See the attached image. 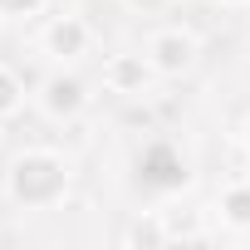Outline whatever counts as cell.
Wrapping results in <instances>:
<instances>
[{
	"label": "cell",
	"instance_id": "8fae6325",
	"mask_svg": "<svg viewBox=\"0 0 250 250\" xmlns=\"http://www.w3.org/2000/svg\"><path fill=\"white\" fill-rule=\"evenodd\" d=\"M128 5H133V10H143V15H152V10H162V5H167V0H128Z\"/></svg>",
	"mask_w": 250,
	"mask_h": 250
},
{
	"label": "cell",
	"instance_id": "7a4b0ae2",
	"mask_svg": "<svg viewBox=\"0 0 250 250\" xmlns=\"http://www.w3.org/2000/svg\"><path fill=\"white\" fill-rule=\"evenodd\" d=\"M147 59L162 79H187L201 59V40L187 25H162V30L147 35Z\"/></svg>",
	"mask_w": 250,
	"mask_h": 250
},
{
	"label": "cell",
	"instance_id": "277c9868",
	"mask_svg": "<svg viewBox=\"0 0 250 250\" xmlns=\"http://www.w3.org/2000/svg\"><path fill=\"white\" fill-rule=\"evenodd\" d=\"M83 108H88V83H83L74 69L59 64V69L40 83V113L54 118V123H74Z\"/></svg>",
	"mask_w": 250,
	"mask_h": 250
},
{
	"label": "cell",
	"instance_id": "30bf717a",
	"mask_svg": "<svg viewBox=\"0 0 250 250\" xmlns=\"http://www.w3.org/2000/svg\"><path fill=\"white\" fill-rule=\"evenodd\" d=\"M44 5H49V0H0V15H5V20H30Z\"/></svg>",
	"mask_w": 250,
	"mask_h": 250
},
{
	"label": "cell",
	"instance_id": "3957f363",
	"mask_svg": "<svg viewBox=\"0 0 250 250\" xmlns=\"http://www.w3.org/2000/svg\"><path fill=\"white\" fill-rule=\"evenodd\" d=\"M157 79L162 74L152 69L147 49H118V54L103 59V88L118 93V98H147Z\"/></svg>",
	"mask_w": 250,
	"mask_h": 250
},
{
	"label": "cell",
	"instance_id": "7c38bea8",
	"mask_svg": "<svg viewBox=\"0 0 250 250\" xmlns=\"http://www.w3.org/2000/svg\"><path fill=\"white\" fill-rule=\"evenodd\" d=\"M216 5H245V0H216Z\"/></svg>",
	"mask_w": 250,
	"mask_h": 250
},
{
	"label": "cell",
	"instance_id": "4fadbf2b",
	"mask_svg": "<svg viewBox=\"0 0 250 250\" xmlns=\"http://www.w3.org/2000/svg\"><path fill=\"white\" fill-rule=\"evenodd\" d=\"M245 147H250V118H245Z\"/></svg>",
	"mask_w": 250,
	"mask_h": 250
},
{
	"label": "cell",
	"instance_id": "52a82bcc",
	"mask_svg": "<svg viewBox=\"0 0 250 250\" xmlns=\"http://www.w3.org/2000/svg\"><path fill=\"white\" fill-rule=\"evenodd\" d=\"M123 245H133V250L172 245V240H167V221H162V211H147V216H138L128 230H123Z\"/></svg>",
	"mask_w": 250,
	"mask_h": 250
},
{
	"label": "cell",
	"instance_id": "ba28073f",
	"mask_svg": "<svg viewBox=\"0 0 250 250\" xmlns=\"http://www.w3.org/2000/svg\"><path fill=\"white\" fill-rule=\"evenodd\" d=\"M162 221H167V240H206L196 206H172V211H162Z\"/></svg>",
	"mask_w": 250,
	"mask_h": 250
},
{
	"label": "cell",
	"instance_id": "5b68a950",
	"mask_svg": "<svg viewBox=\"0 0 250 250\" xmlns=\"http://www.w3.org/2000/svg\"><path fill=\"white\" fill-rule=\"evenodd\" d=\"M40 44H44V54H49L54 64H74V59H83V54L93 49V30H88V20H79V15H54V20L44 25Z\"/></svg>",
	"mask_w": 250,
	"mask_h": 250
},
{
	"label": "cell",
	"instance_id": "8992f818",
	"mask_svg": "<svg viewBox=\"0 0 250 250\" xmlns=\"http://www.w3.org/2000/svg\"><path fill=\"white\" fill-rule=\"evenodd\" d=\"M216 216H221V226H230V230H250V182H245V177L230 182V187L216 196Z\"/></svg>",
	"mask_w": 250,
	"mask_h": 250
},
{
	"label": "cell",
	"instance_id": "9c48e42d",
	"mask_svg": "<svg viewBox=\"0 0 250 250\" xmlns=\"http://www.w3.org/2000/svg\"><path fill=\"white\" fill-rule=\"evenodd\" d=\"M20 108H25V79H20L10 64H0V123L15 118Z\"/></svg>",
	"mask_w": 250,
	"mask_h": 250
},
{
	"label": "cell",
	"instance_id": "5bb4252c",
	"mask_svg": "<svg viewBox=\"0 0 250 250\" xmlns=\"http://www.w3.org/2000/svg\"><path fill=\"white\" fill-rule=\"evenodd\" d=\"M245 182H250V167H245Z\"/></svg>",
	"mask_w": 250,
	"mask_h": 250
},
{
	"label": "cell",
	"instance_id": "6da1fadb",
	"mask_svg": "<svg viewBox=\"0 0 250 250\" xmlns=\"http://www.w3.org/2000/svg\"><path fill=\"white\" fill-rule=\"evenodd\" d=\"M74 187V162L54 147H25L5 167V196L20 211H49L69 196Z\"/></svg>",
	"mask_w": 250,
	"mask_h": 250
}]
</instances>
